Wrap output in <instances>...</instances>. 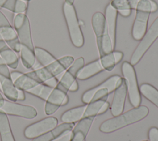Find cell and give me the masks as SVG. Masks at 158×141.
Segmentation results:
<instances>
[{"instance_id": "e575fe53", "label": "cell", "mask_w": 158, "mask_h": 141, "mask_svg": "<svg viewBox=\"0 0 158 141\" xmlns=\"http://www.w3.org/2000/svg\"><path fill=\"white\" fill-rule=\"evenodd\" d=\"M72 138V131H70L60 137L58 138L54 139L52 141H70Z\"/></svg>"}, {"instance_id": "d6a6232c", "label": "cell", "mask_w": 158, "mask_h": 141, "mask_svg": "<svg viewBox=\"0 0 158 141\" xmlns=\"http://www.w3.org/2000/svg\"><path fill=\"white\" fill-rule=\"evenodd\" d=\"M148 137L149 141H158V128L152 127L148 132Z\"/></svg>"}, {"instance_id": "7402d4cb", "label": "cell", "mask_w": 158, "mask_h": 141, "mask_svg": "<svg viewBox=\"0 0 158 141\" xmlns=\"http://www.w3.org/2000/svg\"><path fill=\"white\" fill-rule=\"evenodd\" d=\"M0 136L1 141H15L7 114L0 109Z\"/></svg>"}, {"instance_id": "ab89813d", "label": "cell", "mask_w": 158, "mask_h": 141, "mask_svg": "<svg viewBox=\"0 0 158 141\" xmlns=\"http://www.w3.org/2000/svg\"><path fill=\"white\" fill-rule=\"evenodd\" d=\"M4 98L2 97V95L0 93V108L3 106V105H4Z\"/></svg>"}, {"instance_id": "8992f818", "label": "cell", "mask_w": 158, "mask_h": 141, "mask_svg": "<svg viewBox=\"0 0 158 141\" xmlns=\"http://www.w3.org/2000/svg\"><path fill=\"white\" fill-rule=\"evenodd\" d=\"M62 11L72 44L77 48L81 47L84 44V37L75 7L73 4L64 2L62 6Z\"/></svg>"}, {"instance_id": "ffe728a7", "label": "cell", "mask_w": 158, "mask_h": 141, "mask_svg": "<svg viewBox=\"0 0 158 141\" xmlns=\"http://www.w3.org/2000/svg\"><path fill=\"white\" fill-rule=\"evenodd\" d=\"M0 85L6 97L11 101H17L18 89L10 78L0 76Z\"/></svg>"}, {"instance_id": "4dcf8cb0", "label": "cell", "mask_w": 158, "mask_h": 141, "mask_svg": "<svg viewBox=\"0 0 158 141\" xmlns=\"http://www.w3.org/2000/svg\"><path fill=\"white\" fill-rule=\"evenodd\" d=\"M112 6L123 17H128L131 13L128 0H112L110 2Z\"/></svg>"}, {"instance_id": "6da1fadb", "label": "cell", "mask_w": 158, "mask_h": 141, "mask_svg": "<svg viewBox=\"0 0 158 141\" xmlns=\"http://www.w3.org/2000/svg\"><path fill=\"white\" fill-rule=\"evenodd\" d=\"M149 113L147 106L142 105L134 108L126 113L104 121L99 126L102 132L110 133L145 118Z\"/></svg>"}, {"instance_id": "603a6c76", "label": "cell", "mask_w": 158, "mask_h": 141, "mask_svg": "<svg viewBox=\"0 0 158 141\" xmlns=\"http://www.w3.org/2000/svg\"><path fill=\"white\" fill-rule=\"evenodd\" d=\"M86 107V105H83L65 111L61 116V121L67 123H74L78 121L83 118Z\"/></svg>"}, {"instance_id": "d590c367", "label": "cell", "mask_w": 158, "mask_h": 141, "mask_svg": "<svg viewBox=\"0 0 158 141\" xmlns=\"http://www.w3.org/2000/svg\"><path fill=\"white\" fill-rule=\"evenodd\" d=\"M22 72H19V71H13L10 72V79L14 82L20 75H22Z\"/></svg>"}, {"instance_id": "60d3db41", "label": "cell", "mask_w": 158, "mask_h": 141, "mask_svg": "<svg viewBox=\"0 0 158 141\" xmlns=\"http://www.w3.org/2000/svg\"><path fill=\"white\" fill-rule=\"evenodd\" d=\"M68 102H69V97H68V96L67 95V96H65V98H64V101H63V103H62V106H64V105H67V104L68 103Z\"/></svg>"}, {"instance_id": "52a82bcc", "label": "cell", "mask_w": 158, "mask_h": 141, "mask_svg": "<svg viewBox=\"0 0 158 141\" xmlns=\"http://www.w3.org/2000/svg\"><path fill=\"white\" fill-rule=\"evenodd\" d=\"M121 69L126 83L130 103L133 107H138L141 102V97L135 69L130 62L124 61Z\"/></svg>"}, {"instance_id": "836d02e7", "label": "cell", "mask_w": 158, "mask_h": 141, "mask_svg": "<svg viewBox=\"0 0 158 141\" xmlns=\"http://www.w3.org/2000/svg\"><path fill=\"white\" fill-rule=\"evenodd\" d=\"M11 25L5 15L0 11V28L6 27H10Z\"/></svg>"}, {"instance_id": "cb8c5ba5", "label": "cell", "mask_w": 158, "mask_h": 141, "mask_svg": "<svg viewBox=\"0 0 158 141\" xmlns=\"http://www.w3.org/2000/svg\"><path fill=\"white\" fill-rule=\"evenodd\" d=\"M40 83H41L28 75L27 73H22V75L14 82V84L17 89L22 90L24 92L31 89Z\"/></svg>"}, {"instance_id": "d6986e66", "label": "cell", "mask_w": 158, "mask_h": 141, "mask_svg": "<svg viewBox=\"0 0 158 141\" xmlns=\"http://www.w3.org/2000/svg\"><path fill=\"white\" fill-rule=\"evenodd\" d=\"M123 54L121 51H112L110 53L100 57L99 60L104 69L107 71H112L115 66L123 58Z\"/></svg>"}, {"instance_id": "8d00e7d4", "label": "cell", "mask_w": 158, "mask_h": 141, "mask_svg": "<svg viewBox=\"0 0 158 141\" xmlns=\"http://www.w3.org/2000/svg\"><path fill=\"white\" fill-rule=\"evenodd\" d=\"M25 100V95L24 93V91L22 90L18 89V98L17 100L19 101H23Z\"/></svg>"}, {"instance_id": "d4e9b609", "label": "cell", "mask_w": 158, "mask_h": 141, "mask_svg": "<svg viewBox=\"0 0 158 141\" xmlns=\"http://www.w3.org/2000/svg\"><path fill=\"white\" fill-rule=\"evenodd\" d=\"M20 59L23 66L27 69H31L34 67L36 62V58L34 49L21 45L20 51Z\"/></svg>"}, {"instance_id": "f546056e", "label": "cell", "mask_w": 158, "mask_h": 141, "mask_svg": "<svg viewBox=\"0 0 158 141\" xmlns=\"http://www.w3.org/2000/svg\"><path fill=\"white\" fill-rule=\"evenodd\" d=\"M106 101L99 100L96 101H90L86 105L83 118L85 117H95L96 115L99 114V111Z\"/></svg>"}, {"instance_id": "9c48e42d", "label": "cell", "mask_w": 158, "mask_h": 141, "mask_svg": "<svg viewBox=\"0 0 158 141\" xmlns=\"http://www.w3.org/2000/svg\"><path fill=\"white\" fill-rule=\"evenodd\" d=\"M14 28L16 32L21 45L34 49L30 22L25 14H16L13 19Z\"/></svg>"}, {"instance_id": "1f68e13d", "label": "cell", "mask_w": 158, "mask_h": 141, "mask_svg": "<svg viewBox=\"0 0 158 141\" xmlns=\"http://www.w3.org/2000/svg\"><path fill=\"white\" fill-rule=\"evenodd\" d=\"M0 76L10 78V72L8 66L0 56Z\"/></svg>"}, {"instance_id": "30bf717a", "label": "cell", "mask_w": 158, "mask_h": 141, "mask_svg": "<svg viewBox=\"0 0 158 141\" xmlns=\"http://www.w3.org/2000/svg\"><path fill=\"white\" fill-rule=\"evenodd\" d=\"M57 124L56 118H45L28 126L24 130V135L29 139L36 138L55 128Z\"/></svg>"}, {"instance_id": "e0dca14e", "label": "cell", "mask_w": 158, "mask_h": 141, "mask_svg": "<svg viewBox=\"0 0 158 141\" xmlns=\"http://www.w3.org/2000/svg\"><path fill=\"white\" fill-rule=\"evenodd\" d=\"M0 34L8 46L15 53H20L21 43L14 28L10 27H6L0 28Z\"/></svg>"}, {"instance_id": "7a4b0ae2", "label": "cell", "mask_w": 158, "mask_h": 141, "mask_svg": "<svg viewBox=\"0 0 158 141\" xmlns=\"http://www.w3.org/2000/svg\"><path fill=\"white\" fill-rule=\"evenodd\" d=\"M74 59L71 56H65L56 59L45 67H39L27 74L41 83H44L53 77L58 80L72 65Z\"/></svg>"}, {"instance_id": "484cf974", "label": "cell", "mask_w": 158, "mask_h": 141, "mask_svg": "<svg viewBox=\"0 0 158 141\" xmlns=\"http://www.w3.org/2000/svg\"><path fill=\"white\" fill-rule=\"evenodd\" d=\"M34 51L36 60L42 67L48 66L56 59L49 52L42 48L36 46L35 47Z\"/></svg>"}, {"instance_id": "f35d334b", "label": "cell", "mask_w": 158, "mask_h": 141, "mask_svg": "<svg viewBox=\"0 0 158 141\" xmlns=\"http://www.w3.org/2000/svg\"><path fill=\"white\" fill-rule=\"evenodd\" d=\"M139 0H128L131 10L136 9V7L137 6V4H138V2H139Z\"/></svg>"}, {"instance_id": "ba28073f", "label": "cell", "mask_w": 158, "mask_h": 141, "mask_svg": "<svg viewBox=\"0 0 158 141\" xmlns=\"http://www.w3.org/2000/svg\"><path fill=\"white\" fill-rule=\"evenodd\" d=\"M158 38V17L154 20L151 27L146 30L140 43L135 49L130 59L132 66L136 65L144 54Z\"/></svg>"}, {"instance_id": "44dd1931", "label": "cell", "mask_w": 158, "mask_h": 141, "mask_svg": "<svg viewBox=\"0 0 158 141\" xmlns=\"http://www.w3.org/2000/svg\"><path fill=\"white\" fill-rule=\"evenodd\" d=\"M0 7L7 9L15 14H25L28 4L27 2L22 0H0Z\"/></svg>"}, {"instance_id": "4fadbf2b", "label": "cell", "mask_w": 158, "mask_h": 141, "mask_svg": "<svg viewBox=\"0 0 158 141\" xmlns=\"http://www.w3.org/2000/svg\"><path fill=\"white\" fill-rule=\"evenodd\" d=\"M67 93L64 91L55 87L52 90L49 96L46 101L44 111L46 115H51L62 106L63 101L67 96Z\"/></svg>"}, {"instance_id": "74e56055", "label": "cell", "mask_w": 158, "mask_h": 141, "mask_svg": "<svg viewBox=\"0 0 158 141\" xmlns=\"http://www.w3.org/2000/svg\"><path fill=\"white\" fill-rule=\"evenodd\" d=\"M109 107V103L107 102V101H106L104 103V105L102 106V108H101V110L99 111V114L105 113Z\"/></svg>"}, {"instance_id": "5b68a950", "label": "cell", "mask_w": 158, "mask_h": 141, "mask_svg": "<svg viewBox=\"0 0 158 141\" xmlns=\"http://www.w3.org/2000/svg\"><path fill=\"white\" fill-rule=\"evenodd\" d=\"M122 79L118 75H114L109 77L99 85L86 90L82 95V101L86 104L90 101L99 100L106 101L109 94L116 89L121 83Z\"/></svg>"}, {"instance_id": "3957f363", "label": "cell", "mask_w": 158, "mask_h": 141, "mask_svg": "<svg viewBox=\"0 0 158 141\" xmlns=\"http://www.w3.org/2000/svg\"><path fill=\"white\" fill-rule=\"evenodd\" d=\"M157 4L153 0H139L136 7V15L133 24L131 35L135 40H141L148 27L151 13L157 11Z\"/></svg>"}, {"instance_id": "83f0119b", "label": "cell", "mask_w": 158, "mask_h": 141, "mask_svg": "<svg viewBox=\"0 0 158 141\" xmlns=\"http://www.w3.org/2000/svg\"><path fill=\"white\" fill-rule=\"evenodd\" d=\"M0 56L3 59L9 67L15 69L19 65V59L15 52L9 46L0 51Z\"/></svg>"}, {"instance_id": "7bdbcfd3", "label": "cell", "mask_w": 158, "mask_h": 141, "mask_svg": "<svg viewBox=\"0 0 158 141\" xmlns=\"http://www.w3.org/2000/svg\"><path fill=\"white\" fill-rule=\"evenodd\" d=\"M22 1H25V2H28V1H31V0H22Z\"/></svg>"}, {"instance_id": "7c38bea8", "label": "cell", "mask_w": 158, "mask_h": 141, "mask_svg": "<svg viewBox=\"0 0 158 141\" xmlns=\"http://www.w3.org/2000/svg\"><path fill=\"white\" fill-rule=\"evenodd\" d=\"M127 88L124 79L114 90V95L111 105L110 111L113 116H117L122 114L124 109V104L127 96Z\"/></svg>"}, {"instance_id": "f1b7e54d", "label": "cell", "mask_w": 158, "mask_h": 141, "mask_svg": "<svg viewBox=\"0 0 158 141\" xmlns=\"http://www.w3.org/2000/svg\"><path fill=\"white\" fill-rule=\"evenodd\" d=\"M53 88H54L48 86L44 83H40L31 89L27 91V92L40 98L44 101H46Z\"/></svg>"}, {"instance_id": "ee69618b", "label": "cell", "mask_w": 158, "mask_h": 141, "mask_svg": "<svg viewBox=\"0 0 158 141\" xmlns=\"http://www.w3.org/2000/svg\"><path fill=\"white\" fill-rule=\"evenodd\" d=\"M3 40V39H2V36H1V34H0V40Z\"/></svg>"}, {"instance_id": "9a60e30c", "label": "cell", "mask_w": 158, "mask_h": 141, "mask_svg": "<svg viewBox=\"0 0 158 141\" xmlns=\"http://www.w3.org/2000/svg\"><path fill=\"white\" fill-rule=\"evenodd\" d=\"M94 117H85L79 120L72 132L70 141H85Z\"/></svg>"}, {"instance_id": "4316f807", "label": "cell", "mask_w": 158, "mask_h": 141, "mask_svg": "<svg viewBox=\"0 0 158 141\" xmlns=\"http://www.w3.org/2000/svg\"><path fill=\"white\" fill-rule=\"evenodd\" d=\"M141 94L158 108V90L149 83H143L139 87Z\"/></svg>"}, {"instance_id": "5bb4252c", "label": "cell", "mask_w": 158, "mask_h": 141, "mask_svg": "<svg viewBox=\"0 0 158 141\" xmlns=\"http://www.w3.org/2000/svg\"><path fill=\"white\" fill-rule=\"evenodd\" d=\"M118 12L112 6L111 3H109L105 9V20L109 36L111 39L114 49L115 45V33H116V23Z\"/></svg>"}, {"instance_id": "8fae6325", "label": "cell", "mask_w": 158, "mask_h": 141, "mask_svg": "<svg viewBox=\"0 0 158 141\" xmlns=\"http://www.w3.org/2000/svg\"><path fill=\"white\" fill-rule=\"evenodd\" d=\"M0 109L7 114L20 116L28 119L35 118L38 114L36 108L32 106L19 104L7 100H4V103Z\"/></svg>"}, {"instance_id": "ac0fdd59", "label": "cell", "mask_w": 158, "mask_h": 141, "mask_svg": "<svg viewBox=\"0 0 158 141\" xmlns=\"http://www.w3.org/2000/svg\"><path fill=\"white\" fill-rule=\"evenodd\" d=\"M104 70L99 59L84 66L77 73V79L86 80Z\"/></svg>"}, {"instance_id": "b9f144b4", "label": "cell", "mask_w": 158, "mask_h": 141, "mask_svg": "<svg viewBox=\"0 0 158 141\" xmlns=\"http://www.w3.org/2000/svg\"><path fill=\"white\" fill-rule=\"evenodd\" d=\"M74 1L75 0H65V2H69L70 4H73Z\"/></svg>"}, {"instance_id": "277c9868", "label": "cell", "mask_w": 158, "mask_h": 141, "mask_svg": "<svg viewBox=\"0 0 158 141\" xmlns=\"http://www.w3.org/2000/svg\"><path fill=\"white\" fill-rule=\"evenodd\" d=\"M91 24L94 32L100 57L111 53L114 49L106 23L104 15L95 12L92 17Z\"/></svg>"}, {"instance_id": "2e32d148", "label": "cell", "mask_w": 158, "mask_h": 141, "mask_svg": "<svg viewBox=\"0 0 158 141\" xmlns=\"http://www.w3.org/2000/svg\"><path fill=\"white\" fill-rule=\"evenodd\" d=\"M73 126L74 123H62L50 131L33 139L32 141H52L59 137L71 131Z\"/></svg>"}, {"instance_id": "f6af8a7d", "label": "cell", "mask_w": 158, "mask_h": 141, "mask_svg": "<svg viewBox=\"0 0 158 141\" xmlns=\"http://www.w3.org/2000/svg\"><path fill=\"white\" fill-rule=\"evenodd\" d=\"M143 141H149V140H143Z\"/></svg>"}]
</instances>
